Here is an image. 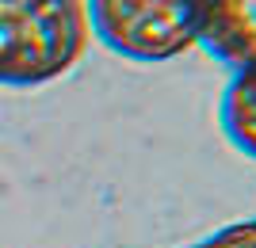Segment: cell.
Masks as SVG:
<instances>
[{
	"label": "cell",
	"mask_w": 256,
	"mask_h": 248,
	"mask_svg": "<svg viewBox=\"0 0 256 248\" xmlns=\"http://www.w3.org/2000/svg\"><path fill=\"white\" fill-rule=\"evenodd\" d=\"M206 248H256V222H252V226L226 229L222 237H214Z\"/></svg>",
	"instance_id": "cell-5"
},
{
	"label": "cell",
	"mask_w": 256,
	"mask_h": 248,
	"mask_svg": "<svg viewBox=\"0 0 256 248\" xmlns=\"http://www.w3.org/2000/svg\"><path fill=\"white\" fill-rule=\"evenodd\" d=\"M226 69H252L256 65V0H203L199 15V42Z\"/></svg>",
	"instance_id": "cell-3"
},
{
	"label": "cell",
	"mask_w": 256,
	"mask_h": 248,
	"mask_svg": "<svg viewBox=\"0 0 256 248\" xmlns=\"http://www.w3.org/2000/svg\"><path fill=\"white\" fill-rule=\"evenodd\" d=\"M88 38L84 0H0V84H50L80 61Z\"/></svg>",
	"instance_id": "cell-1"
},
{
	"label": "cell",
	"mask_w": 256,
	"mask_h": 248,
	"mask_svg": "<svg viewBox=\"0 0 256 248\" xmlns=\"http://www.w3.org/2000/svg\"><path fill=\"white\" fill-rule=\"evenodd\" d=\"M218 122L234 149L256 161V65L234 73L218 103Z\"/></svg>",
	"instance_id": "cell-4"
},
{
	"label": "cell",
	"mask_w": 256,
	"mask_h": 248,
	"mask_svg": "<svg viewBox=\"0 0 256 248\" xmlns=\"http://www.w3.org/2000/svg\"><path fill=\"white\" fill-rule=\"evenodd\" d=\"M84 8L100 42L138 65L180 57L199 42L203 0H84Z\"/></svg>",
	"instance_id": "cell-2"
}]
</instances>
